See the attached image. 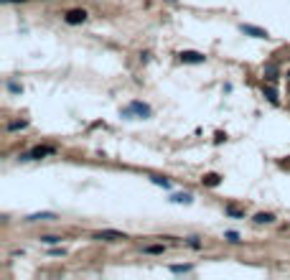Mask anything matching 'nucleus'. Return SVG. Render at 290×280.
Segmentation results:
<instances>
[{"label": "nucleus", "instance_id": "8", "mask_svg": "<svg viewBox=\"0 0 290 280\" xmlns=\"http://www.w3.org/2000/svg\"><path fill=\"white\" fill-rule=\"evenodd\" d=\"M272 222H275V214H270V212L255 214V224H272Z\"/></svg>", "mask_w": 290, "mask_h": 280}, {"label": "nucleus", "instance_id": "15", "mask_svg": "<svg viewBox=\"0 0 290 280\" xmlns=\"http://www.w3.org/2000/svg\"><path fill=\"white\" fill-rule=\"evenodd\" d=\"M265 97L272 102V105H278V102H280V97H278V92H275L272 90V87H265Z\"/></svg>", "mask_w": 290, "mask_h": 280}, {"label": "nucleus", "instance_id": "20", "mask_svg": "<svg viewBox=\"0 0 290 280\" xmlns=\"http://www.w3.org/2000/svg\"><path fill=\"white\" fill-rule=\"evenodd\" d=\"M8 90H10L13 94H21V92H23V87H18L15 82H10V84H8Z\"/></svg>", "mask_w": 290, "mask_h": 280}, {"label": "nucleus", "instance_id": "18", "mask_svg": "<svg viewBox=\"0 0 290 280\" xmlns=\"http://www.w3.org/2000/svg\"><path fill=\"white\" fill-rule=\"evenodd\" d=\"M186 245L193 247V249H201V242H198V237H186Z\"/></svg>", "mask_w": 290, "mask_h": 280}, {"label": "nucleus", "instance_id": "22", "mask_svg": "<svg viewBox=\"0 0 290 280\" xmlns=\"http://www.w3.org/2000/svg\"><path fill=\"white\" fill-rule=\"evenodd\" d=\"M288 77H290V71H288Z\"/></svg>", "mask_w": 290, "mask_h": 280}, {"label": "nucleus", "instance_id": "9", "mask_svg": "<svg viewBox=\"0 0 290 280\" xmlns=\"http://www.w3.org/2000/svg\"><path fill=\"white\" fill-rule=\"evenodd\" d=\"M201 184L214 188V186H219V184H222V176H219V173H206L204 179H201Z\"/></svg>", "mask_w": 290, "mask_h": 280}, {"label": "nucleus", "instance_id": "7", "mask_svg": "<svg viewBox=\"0 0 290 280\" xmlns=\"http://www.w3.org/2000/svg\"><path fill=\"white\" fill-rule=\"evenodd\" d=\"M56 214L54 212H38V214H28L26 222H54Z\"/></svg>", "mask_w": 290, "mask_h": 280}, {"label": "nucleus", "instance_id": "13", "mask_svg": "<svg viewBox=\"0 0 290 280\" xmlns=\"http://www.w3.org/2000/svg\"><path fill=\"white\" fill-rule=\"evenodd\" d=\"M150 181L156 186H163V188H171V181L165 179V176H150Z\"/></svg>", "mask_w": 290, "mask_h": 280}, {"label": "nucleus", "instance_id": "17", "mask_svg": "<svg viewBox=\"0 0 290 280\" xmlns=\"http://www.w3.org/2000/svg\"><path fill=\"white\" fill-rule=\"evenodd\" d=\"M229 217H234V219H244V214L239 212V209H234V206H226V209H224Z\"/></svg>", "mask_w": 290, "mask_h": 280}, {"label": "nucleus", "instance_id": "2", "mask_svg": "<svg viewBox=\"0 0 290 280\" xmlns=\"http://www.w3.org/2000/svg\"><path fill=\"white\" fill-rule=\"evenodd\" d=\"M54 153H56L54 145H36L33 151L23 153V156H21V160H41V158H46V156H54Z\"/></svg>", "mask_w": 290, "mask_h": 280}, {"label": "nucleus", "instance_id": "21", "mask_svg": "<svg viewBox=\"0 0 290 280\" xmlns=\"http://www.w3.org/2000/svg\"><path fill=\"white\" fill-rule=\"evenodd\" d=\"M3 5H13V3H26V0H0Z\"/></svg>", "mask_w": 290, "mask_h": 280}, {"label": "nucleus", "instance_id": "16", "mask_svg": "<svg viewBox=\"0 0 290 280\" xmlns=\"http://www.w3.org/2000/svg\"><path fill=\"white\" fill-rule=\"evenodd\" d=\"M191 270H193L191 265H171V273H176V275L178 273H191Z\"/></svg>", "mask_w": 290, "mask_h": 280}, {"label": "nucleus", "instance_id": "5", "mask_svg": "<svg viewBox=\"0 0 290 280\" xmlns=\"http://www.w3.org/2000/svg\"><path fill=\"white\" fill-rule=\"evenodd\" d=\"M130 110H132V115H140V117H143V120H148V117L153 115L150 105H145V102H140V99H135V102H130Z\"/></svg>", "mask_w": 290, "mask_h": 280}, {"label": "nucleus", "instance_id": "1", "mask_svg": "<svg viewBox=\"0 0 290 280\" xmlns=\"http://www.w3.org/2000/svg\"><path fill=\"white\" fill-rule=\"evenodd\" d=\"M92 240L95 242H122V240H128V234L117 232V229H99V232H92Z\"/></svg>", "mask_w": 290, "mask_h": 280}, {"label": "nucleus", "instance_id": "14", "mask_svg": "<svg viewBox=\"0 0 290 280\" xmlns=\"http://www.w3.org/2000/svg\"><path fill=\"white\" fill-rule=\"evenodd\" d=\"M23 127H28V120H18V123H8V132H15V130H23Z\"/></svg>", "mask_w": 290, "mask_h": 280}, {"label": "nucleus", "instance_id": "6", "mask_svg": "<svg viewBox=\"0 0 290 280\" xmlns=\"http://www.w3.org/2000/svg\"><path fill=\"white\" fill-rule=\"evenodd\" d=\"M239 31L242 33H247V36H252V38H270V33L267 31H262V28H257V26H239Z\"/></svg>", "mask_w": 290, "mask_h": 280}, {"label": "nucleus", "instance_id": "3", "mask_svg": "<svg viewBox=\"0 0 290 280\" xmlns=\"http://www.w3.org/2000/svg\"><path fill=\"white\" fill-rule=\"evenodd\" d=\"M64 21H66L69 26H79V23H84V21H87V10H84V8L66 10V13H64Z\"/></svg>", "mask_w": 290, "mask_h": 280}, {"label": "nucleus", "instance_id": "11", "mask_svg": "<svg viewBox=\"0 0 290 280\" xmlns=\"http://www.w3.org/2000/svg\"><path fill=\"white\" fill-rule=\"evenodd\" d=\"M43 245H49V247H54V245H59L61 242V237H59V234H41V237H38Z\"/></svg>", "mask_w": 290, "mask_h": 280}, {"label": "nucleus", "instance_id": "12", "mask_svg": "<svg viewBox=\"0 0 290 280\" xmlns=\"http://www.w3.org/2000/svg\"><path fill=\"white\" fill-rule=\"evenodd\" d=\"M173 204H191L193 201V196L191 194H173V199H171Z\"/></svg>", "mask_w": 290, "mask_h": 280}, {"label": "nucleus", "instance_id": "10", "mask_svg": "<svg viewBox=\"0 0 290 280\" xmlns=\"http://www.w3.org/2000/svg\"><path fill=\"white\" fill-rule=\"evenodd\" d=\"M143 252L145 255H163L165 252V245H148V247H143Z\"/></svg>", "mask_w": 290, "mask_h": 280}, {"label": "nucleus", "instance_id": "19", "mask_svg": "<svg viewBox=\"0 0 290 280\" xmlns=\"http://www.w3.org/2000/svg\"><path fill=\"white\" fill-rule=\"evenodd\" d=\"M224 237H226L229 242H239V234H237V232H232V229H229V232L224 234Z\"/></svg>", "mask_w": 290, "mask_h": 280}, {"label": "nucleus", "instance_id": "4", "mask_svg": "<svg viewBox=\"0 0 290 280\" xmlns=\"http://www.w3.org/2000/svg\"><path fill=\"white\" fill-rule=\"evenodd\" d=\"M178 59H181L183 64H204L206 62V56L201 51H181Z\"/></svg>", "mask_w": 290, "mask_h": 280}]
</instances>
